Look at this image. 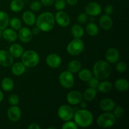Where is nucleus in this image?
I'll list each match as a JSON object with an SVG mask.
<instances>
[{"mask_svg": "<svg viewBox=\"0 0 129 129\" xmlns=\"http://www.w3.org/2000/svg\"><path fill=\"white\" fill-rule=\"evenodd\" d=\"M36 26L40 31L47 32L52 30L55 25V18L52 13L45 11L36 18Z\"/></svg>", "mask_w": 129, "mask_h": 129, "instance_id": "nucleus-1", "label": "nucleus"}, {"mask_svg": "<svg viewBox=\"0 0 129 129\" xmlns=\"http://www.w3.org/2000/svg\"><path fill=\"white\" fill-rule=\"evenodd\" d=\"M93 72L94 77L98 80H105L110 76L112 67L108 62L100 60L93 66Z\"/></svg>", "mask_w": 129, "mask_h": 129, "instance_id": "nucleus-2", "label": "nucleus"}, {"mask_svg": "<svg viewBox=\"0 0 129 129\" xmlns=\"http://www.w3.org/2000/svg\"><path fill=\"white\" fill-rule=\"evenodd\" d=\"M74 122L78 127L86 128L92 124L93 122V115L90 111L86 109L78 110L74 112Z\"/></svg>", "mask_w": 129, "mask_h": 129, "instance_id": "nucleus-3", "label": "nucleus"}, {"mask_svg": "<svg viewBox=\"0 0 129 129\" xmlns=\"http://www.w3.org/2000/svg\"><path fill=\"white\" fill-rule=\"evenodd\" d=\"M21 58V62L27 68H34L38 65L40 61L39 54L32 50L23 52Z\"/></svg>", "mask_w": 129, "mask_h": 129, "instance_id": "nucleus-4", "label": "nucleus"}, {"mask_svg": "<svg viewBox=\"0 0 129 129\" xmlns=\"http://www.w3.org/2000/svg\"><path fill=\"white\" fill-rule=\"evenodd\" d=\"M115 117L110 112H105L97 118L96 122L98 126L103 128H108L112 127L115 123Z\"/></svg>", "mask_w": 129, "mask_h": 129, "instance_id": "nucleus-5", "label": "nucleus"}, {"mask_svg": "<svg viewBox=\"0 0 129 129\" xmlns=\"http://www.w3.org/2000/svg\"><path fill=\"white\" fill-rule=\"evenodd\" d=\"M84 45L81 39H74L67 46V52L71 55H78L83 51Z\"/></svg>", "mask_w": 129, "mask_h": 129, "instance_id": "nucleus-6", "label": "nucleus"}, {"mask_svg": "<svg viewBox=\"0 0 129 129\" xmlns=\"http://www.w3.org/2000/svg\"><path fill=\"white\" fill-rule=\"evenodd\" d=\"M59 82L64 88L69 89L72 88L74 84V78L73 73L68 70L62 72L59 76Z\"/></svg>", "mask_w": 129, "mask_h": 129, "instance_id": "nucleus-7", "label": "nucleus"}, {"mask_svg": "<svg viewBox=\"0 0 129 129\" xmlns=\"http://www.w3.org/2000/svg\"><path fill=\"white\" fill-rule=\"evenodd\" d=\"M57 115L62 120L66 122L73 118L74 115V110L69 105H62L59 108Z\"/></svg>", "mask_w": 129, "mask_h": 129, "instance_id": "nucleus-8", "label": "nucleus"}, {"mask_svg": "<svg viewBox=\"0 0 129 129\" xmlns=\"http://www.w3.org/2000/svg\"><path fill=\"white\" fill-rule=\"evenodd\" d=\"M54 18L55 21H56L57 23L62 27H66L70 24L71 19L69 15L62 10L58 11L55 13Z\"/></svg>", "mask_w": 129, "mask_h": 129, "instance_id": "nucleus-9", "label": "nucleus"}, {"mask_svg": "<svg viewBox=\"0 0 129 129\" xmlns=\"http://www.w3.org/2000/svg\"><path fill=\"white\" fill-rule=\"evenodd\" d=\"M102 11V6L98 3L91 1L88 3L85 6V13L88 15L96 16L101 14Z\"/></svg>", "mask_w": 129, "mask_h": 129, "instance_id": "nucleus-10", "label": "nucleus"}, {"mask_svg": "<svg viewBox=\"0 0 129 129\" xmlns=\"http://www.w3.org/2000/svg\"><path fill=\"white\" fill-rule=\"evenodd\" d=\"M83 94L78 91H72L66 96L67 102L71 105H77L83 101Z\"/></svg>", "mask_w": 129, "mask_h": 129, "instance_id": "nucleus-11", "label": "nucleus"}, {"mask_svg": "<svg viewBox=\"0 0 129 129\" xmlns=\"http://www.w3.org/2000/svg\"><path fill=\"white\" fill-rule=\"evenodd\" d=\"M13 64V57L10 52L5 50H0V66L5 68L11 66Z\"/></svg>", "mask_w": 129, "mask_h": 129, "instance_id": "nucleus-12", "label": "nucleus"}, {"mask_svg": "<svg viewBox=\"0 0 129 129\" xmlns=\"http://www.w3.org/2000/svg\"><path fill=\"white\" fill-rule=\"evenodd\" d=\"M8 118L11 122H16L20 120L21 116V112L20 108L17 105L12 106L7 111Z\"/></svg>", "mask_w": 129, "mask_h": 129, "instance_id": "nucleus-13", "label": "nucleus"}, {"mask_svg": "<svg viewBox=\"0 0 129 129\" xmlns=\"http://www.w3.org/2000/svg\"><path fill=\"white\" fill-rule=\"evenodd\" d=\"M62 60L60 57L55 53H52L47 55L46 58V63L50 68L55 69L60 66Z\"/></svg>", "mask_w": 129, "mask_h": 129, "instance_id": "nucleus-14", "label": "nucleus"}, {"mask_svg": "<svg viewBox=\"0 0 129 129\" xmlns=\"http://www.w3.org/2000/svg\"><path fill=\"white\" fill-rule=\"evenodd\" d=\"M105 58L108 63L114 64L117 62L120 59L119 51L115 48H110L106 52Z\"/></svg>", "mask_w": 129, "mask_h": 129, "instance_id": "nucleus-15", "label": "nucleus"}, {"mask_svg": "<svg viewBox=\"0 0 129 129\" xmlns=\"http://www.w3.org/2000/svg\"><path fill=\"white\" fill-rule=\"evenodd\" d=\"M18 37L23 43H28L32 40L33 34L31 31L27 27H21L19 30Z\"/></svg>", "mask_w": 129, "mask_h": 129, "instance_id": "nucleus-16", "label": "nucleus"}, {"mask_svg": "<svg viewBox=\"0 0 129 129\" xmlns=\"http://www.w3.org/2000/svg\"><path fill=\"white\" fill-rule=\"evenodd\" d=\"M100 107L102 109V110L104 111V112H111L115 107V103L114 102V101H113L110 98H103L100 101Z\"/></svg>", "mask_w": 129, "mask_h": 129, "instance_id": "nucleus-17", "label": "nucleus"}, {"mask_svg": "<svg viewBox=\"0 0 129 129\" xmlns=\"http://www.w3.org/2000/svg\"><path fill=\"white\" fill-rule=\"evenodd\" d=\"M2 36L6 41L13 42L17 39L18 34L13 29L6 28L3 30V31L2 32Z\"/></svg>", "mask_w": 129, "mask_h": 129, "instance_id": "nucleus-18", "label": "nucleus"}, {"mask_svg": "<svg viewBox=\"0 0 129 129\" xmlns=\"http://www.w3.org/2000/svg\"><path fill=\"white\" fill-rule=\"evenodd\" d=\"M99 22L101 27L103 30H108L113 26V20L112 18L108 15H105L101 16Z\"/></svg>", "mask_w": 129, "mask_h": 129, "instance_id": "nucleus-19", "label": "nucleus"}, {"mask_svg": "<svg viewBox=\"0 0 129 129\" xmlns=\"http://www.w3.org/2000/svg\"><path fill=\"white\" fill-rule=\"evenodd\" d=\"M22 19L26 25L32 26L36 22V16L35 14L30 11H26L23 13Z\"/></svg>", "mask_w": 129, "mask_h": 129, "instance_id": "nucleus-20", "label": "nucleus"}, {"mask_svg": "<svg viewBox=\"0 0 129 129\" xmlns=\"http://www.w3.org/2000/svg\"><path fill=\"white\" fill-rule=\"evenodd\" d=\"M23 48L21 45L18 44H13L9 49V52L12 55L13 57L19 58L21 57V55L23 53Z\"/></svg>", "mask_w": 129, "mask_h": 129, "instance_id": "nucleus-21", "label": "nucleus"}, {"mask_svg": "<svg viewBox=\"0 0 129 129\" xmlns=\"http://www.w3.org/2000/svg\"><path fill=\"white\" fill-rule=\"evenodd\" d=\"M11 66H12L11 73L13 74V75L16 76H20L23 75L26 71L25 66L20 62H17L12 64Z\"/></svg>", "mask_w": 129, "mask_h": 129, "instance_id": "nucleus-22", "label": "nucleus"}, {"mask_svg": "<svg viewBox=\"0 0 129 129\" xmlns=\"http://www.w3.org/2000/svg\"><path fill=\"white\" fill-rule=\"evenodd\" d=\"M115 87L119 91H126L128 89L129 83L126 79L120 78L115 82Z\"/></svg>", "mask_w": 129, "mask_h": 129, "instance_id": "nucleus-23", "label": "nucleus"}, {"mask_svg": "<svg viewBox=\"0 0 129 129\" xmlns=\"http://www.w3.org/2000/svg\"><path fill=\"white\" fill-rule=\"evenodd\" d=\"M1 86L5 91H11L15 86L13 81L10 78H5L1 83Z\"/></svg>", "mask_w": 129, "mask_h": 129, "instance_id": "nucleus-24", "label": "nucleus"}, {"mask_svg": "<svg viewBox=\"0 0 129 129\" xmlns=\"http://www.w3.org/2000/svg\"><path fill=\"white\" fill-rule=\"evenodd\" d=\"M10 21V17L5 11H0V30H3L8 27Z\"/></svg>", "mask_w": 129, "mask_h": 129, "instance_id": "nucleus-25", "label": "nucleus"}, {"mask_svg": "<svg viewBox=\"0 0 129 129\" xmlns=\"http://www.w3.org/2000/svg\"><path fill=\"white\" fill-rule=\"evenodd\" d=\"M96 94L97 92L96 89L89 87L84 91L83 96L85 100L88 101V102H91L95 99Z\"/></svg>", "mask_w": 129, "mask_h": 129, "instance_id": "nucleus-26", "label": "nucleus"}, {"mask_svg": "<svg viewBox=\"0 0 129 129\" xmlns=\"http://www.w3.org/2000/svg\"><path fill=\"white\" fill-rule=\"evenodd\" d=\"M71 34L76 39H81L83 37L84 34V29L81 25L78 24L74 25L71 28Z\"/></svg>", "mask_w": 129, "mask_h": 129, "instance_id": "nucleus-27", "label": "nucleus"}, {"mask_svg": "<svg viewBox=\"0 0 129 129\" xmlns=\"http://www.w3.org/2000/svg\"><path fill=\"white\" fill-rule=\"evenodd\" d=\"M81 69V63L78 60H73L68 64V69L71 73H77Z\"/></svg>", "mask_w": 129, "mask_h": 129, "instance_id": "nucleus-28", "label": "nucleus"}, {"mask_svg": "<svg viewBox=\"0 0 129 129\" xmlns=\"http://www.w3.org/2000/svg\"><path fill=\"white\" fill-rule=\"evenodd\" d=\"M24 5L23 0H11L10 7L13 12H20L23 8Z\"/></svg>", "mask_w": 129, "mask_h": 129, "instance_id": "nucleus-29", "label": "nucleus"}, {"mask_svg": "<svg viewBox=\"0 0 129 129\" xmlns=\"http://www.w3.org/2000/svg\"><path fill=\"white\" fill-rule=\"evenodd\" d=\"M97 88L101 93H109L112 90V84L110 82L107 81H103L101 83H99Z\"/></svg>", "mask_w": 129, "mask_h": 129, "instance_id": "nucleus-30", "label": "nucleus"}, {"mask_svg": "<svg viewBox=\"0 0 129 129\" xmlns=\"http://www.w3.org/2000/svg\"><path fill=\"white\" fill-rule=\"evenodd\" d=\"M86 30L87 33L90 36L92 37L97 35L99 32V29H98V26L93 22L88 23L86 26Z\"/></svg>", "mask_w": 129, "mask_h": 129, "instance_id": "nucleus-31", "label": "nucleus"}, {"mask_svg": "<svg viewBox=\"0 0 129 129\" xmlns=\"http://www.w3.org/2000/svg\"><path fill=\"white\" fill-rule=\"evenodd\" d=\"M78 73H79L78 77L83 81L87 82L93 76V73L90 70L88 69H81V70Z\"/></svg>", "mask_w": 129, "mask_h": 129, "instance_id": "nucleus-32", "label": "nucleus"}, {"mask_svg": "<svg viewBox=\"0 0 129 129\" xmlns=\"http://www.w3.org/2000/svg\"><path fill=\"white\" fill-rule=\"evenodd\" d=\"M9 24L11 28L15 30H18L21 28V22L20 19L18 18H12L9 21Z\"/></svg>", "mask_w": 129, "mask_h": 129, "instance_id": "nucleus-33", "label": "nucleus"}, {"mask_svg": "<svg viewBox=\"0 0 129 129\" xmlns=\"http://www.w3.org/2000/svg\"><path fill=\"white\" fill-rule=\"evenodd\" d=\"M54 6H55V9L57 11H62L66 6V0H55V1H54Z\"/></svg>", "mask_w": 129, "mask_h": 129, "instance_id": "nucleus-34", "label": "nucleus"}, {"mask_svg": "<svg viewBox=\"0 0 129 129\" xmlns=\"http://www.w3.org/2000/svg\"><path fill=\"white\" fill-rule=\"evenodd\" d=\"M113 110V113L115 118H121L122 116L124 115V110H123V108L121 106H117L114 108Z\"/></svg>", "mask_w": 129, "mask_h": 129, "instance_id": "nucleus-35", "label": "nucleus"}, {"mask_svg": "<svg viewBox=\"0 0 129 129\" xmlns=\"http://www.w3.org/2000/svg\"><path fill=\"white\" fill-rule=\"evenodd\" d=\"M20 102L18 96L15 94H11L8 97V102L12 106L17 105Z\"/></svg>", "mask_w": 129, "mask_h": 129, "instance_id": "nucleus-36", "label": "nucleus"}, {"mask_svg": "<svg viewBox=\"0 0 129 129\" xmlns=\"http://www.w3.org/2000/svg\"><path fill=\"white\" fill-rule=\"evenodd\" d=\"M87 82H88V85L90 88H94V89H96L99 84V80L94 76H92Z\"/></svg>", "mask_w": 129, "mask_h": 129, "instance_id": "nucleus-37", "label": "nucleus"}, {"mask_svg": "<svg viewBox=\"0 0 129 129\" xmlns=\"http://www.w3.org/2000/svg\"><path fill=\"white\" fill-rule=\"evenodd\" d=\"M61 128L62 129H67V128L77 129L78 128V126L76 124V123L74 122H72V121L69 120V121H66V122L62 125Z\"/></svg>", "mask_w": 129, "mask_h": 129, "instance_id": "nucleus-38", "label": "nucleus"}, {"mask_svg": "<svg viewBox=\"0 0 129 129\" xmlns=\"http://www.w3.org/2000/svg\"><path fill=\"white\" fill-rule=\"evenodd\" d=\"M42 3L39 1H34L31 3L30 5V8L33 11H38L41 9Z\"/></svg>", "mask_w": 129, "mask_h": 129, "instance_id": "nucleus-39", "label": "nucleus"}, {"mask_svg": "<svg viewBox=\"0 0 129 129\" xmlns=\"http://www.w3.org/2000/svg\"><path fill=\"white\" fill-rule=\"evenodd\" d=\"M127 69V64L124 62H119L116 64V70L119 73H124Z\"/></svg>", "mask_w": 129, "mask_h": 129, "instance_id": "nucleus-40", "label": "nucleus"}, {"mask_svg": "<svg viewBox=\"0 0 129 129\" xmlns=\"http://www.w3.org/2000/svg\"><path fill=\"white\" fill-rule=\"evenodd\" d=\"M88 15L86 13H81L78 15V18H77V21L79 23L84 24L88 21Z\"/></svg>", "mask_w": 129, "mask_h": 129, "instance_id": "nucleus-41", "label": "nucleus"}, {"mask_svg": "<svg viewBox=\"0 0 129 129\" xmlns=\"http://www.w3.org/2000/svg\"><path fill=\"white\" fill-rule=\"evenodd\" d=\"M55 0H40L42 5L45 6H50L54 3Z\"/></svg>", "mask_w": 129, "mask_h": 129, "instance_id": "nucleus-42", "label": "nucleus"}, {"mask_svg": "<svg viewBox=\"0 0 129 129\" xmlns=\"http://www.w3.org/2000/svg\"><path fill=\"white\" fill-rule=\"evenodd\" d=\"M105 11L106 14L108 15H111L112 14V13L113 12V6L110 5H108L105 8Z\"/></svg>", "mask_w": 129, "mask_h": 129, "instance_id": "nucleus-43", "label": "nucleus"}, {"mask_svg": "<svg viewBox=\"0 0 129 129\" xmlns=\"http://www.w3.org/2000/svg\"><path fill=\"white\" fill-rule=\"evenodd\" d=\"M31 33H32L33 35H37L39 34L40 30V29H39V28L36 26H35V27L33 28L32 30H31Z\"/></svg>", "mask_w": 129, "mask_h": 129, "instance_id": "nucleus-44", "label": "nucleus"}, {"mask_svg": "<svg viewBox=\"0 0 129 129\" xmlns=\"http://www.w3.org/2000/svg\"><path fill=\"white\" fill-rule=\"evenodd\" d=\"M28 129H40L41 128V127H40L38 124L34 123H31V124L28 127Z\"/></svg>", "mask_w": 129, "mask_h": 129, "instance_id": "nucleus-45", "label": "nucleus"}, {"mask_svg": "<svg viewBox=\"0 0 129 129\" xmlns=\"http://www.w3.org/2000/svg\"><path fill=\"white\" fill-rule=\"evenodd\" d=\"M66 2L71 6H74V5H77V3H78V0H66Z\"/></svg>", "mask_w": 129, "mask_h": 129, "instance_id": "nucleus-46", "label": "nucleus"}, {"mask_svg": "<svg viewBox=\"0 0 129 129\" xmlns=\"http://www.w3.org/2000/svg\"><path fill=\"white\" fill-rule=\"evenodd\" d=\"M79 104H80L81 108L82 109H86V108H87V103H86L85 102H83V101H82Z\"/></svg>", "mask_w": 129, "mask_h": 129, "instance_id": "nucleus-47", "label": "nucleus"}, {"mask_svg": "<svg viewBox=\"0 0 129 129\" xmlns=\"http://www.w3.org/2000/svg\"><path fill=\"white\" fill-rule=\"evenodd\" d=\"M3 98H4L3 93V92L0 90V103L3 100Z\"/></svg>", "mask_w": 129, "mask_h": 129, "instance_id": "nucleus-48", "label": "nucleus"}, {"mask_svg": "<svg viewBox=\"0 0 129 129\" xmlns=\"http://www.w3.org/2000/svg\"><path fill=\"white\" fill-rule=\"evenodd\" d=\"M2 32H3L2 30H0V38H1V36H2Z\"/></svg>", "mask_w": 129, "mask_h": 129, "instance_id": "nucleus-49", "label": "nucleus"}, {"mask_svg": "<svg viewBox=\"0 0 129 129\" xmlns=\"http://www.w3.org/2000/svg\"><path fill=\"white\" fill-rule=\"evenodd\" d=\"M50 128H53V129H55V127H49V128H48V129H50Z\"/></svg>", "mask_w": 129, "mask_h": 129, "instance_id": "nucleus-50", "label": "nucleus"}, {"mask_svg": "<svg viewBox=\"0 0 129 129\" xmlns=\"http://www.w3.org/2000/svg\"><path fill=\"white\" fill-rule=\"evenodd\" d=\"M26 1H28V0H26Z\"/></svg>", "mask_w": 129, "mask_h": 129, "instance_id": "nucleus-51", "label": "nucleus"}, {"mask_svg": "<svg viewBox=\"0 0 129 129\" xmlns=\"http://www.w3.org/2000/svg\"><path fill=\"white\" fill-rule=\"evenodd\" d=\"M10 1H11V0H10Z\"/></svg>", "mask_w": 129, "mask_h": 129, "instance_id": "nucleus-52", "label": "nucleus"}]
</instances>
